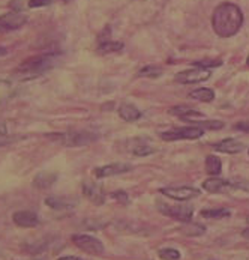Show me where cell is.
<instances>
[{"mask_svg":"<svg viewBox=\"0 0 249 260\" xmlns=\"http://www.w3.org/2000/svg\"><path fill=\"white\" fill-rule=\"evenodd\" d=\"M201 217L207 218V220H221L225 217H230V211L225 208H212V209H204L201 211Z\"/></svg>","mask_w":249,"mask_h":260,"instance_id":"obj_21","label":"cell"},{"mask_svg":"<svg viewBox=\"0 0 249 260\" xmlns=\"http://www.w3.org/2000/svg\"><path fill=\"white\" fill-rule=\"evenodd\" d=\"M214 148L215 150L222 152V153H240L245 149V145L236 139H225V140L215 143Z\"/></svg>","mask_w":249,"mask_h":260,"instance_id":"obj_14","label":"cell"},{"mask_svg":"<svg viewBox=\"0 0 249 260\" xmlns=\"http://www.w3.org/2000/svg\"><path fill=\"white\" fill-rule=\"evenodd\" d=\"M51 3H53V0H30L29 8H42V6H48Z\"/></svg>","mask_w":249,"mask_h":260,"instance_id":"obj_31","label":"cell"},{"mask_svg":"<svg viewBox=\"0 0 249 260\" xmlns=\"http://www.w3.org/2000/svg\"><path fill=\"white\" fill-rule=\"evenodd\" d=\"M204 129L201 126H183V128H176L170 129L161 134V139L165 142H176V140H197L203 137Z\"/></svg>","mask_w":249,"mask_h":260,"instance_id":"obj_5","label":"cell"},{"mask_svg":"<svg viewBox=\"0 0 249 260\" xmlns=\"http://www.w3.org/2000/svg\"><path fill=\"white\" fill-rule=\"evenodd\" d=\"M113 199L117 200V202H122V203H128L129 202V196L125 191H116V192H113Z\"/></svg>","mask_w":249,"mask_h":260,"instance_id":"obj_30","label":"cell"},{"mask_svg":"<svg viewBox=\"0 0 249 260\" xmlns=\"http://www.w3.org/2000/svg\"><path fill=\"white\" fill-rule=\"evenodd\" d=\"M170 114L179 116L183 120H189V122H195L197 119H203V114L194 109H189L186 106H179V107H173L170 109Z\"/></svg>","mask_w":249,"mask_h":260,"instance_id":"obj_16","label":"cell"},{"mask_svg":"<svg viewBox=\"0 0 249 260\" xmlns=\"http://www.w3.org/2000/svg\"><path fill=\"white\" fill-rule=\"evenodd\" d=\"M57 260H83L81 257H78V256H62L60 259Z\"/></svg>","mask_w":249,"mask_h":260,"instance_id":"obj_33","label":"cell"},{"mask_svg":"<svg viewBox=\"0 0 249 260\" xmlns=\"http://www.w3.org/2000/svg\"><path fill=\"white\" fill-rule=\"evenodd\" d=\"M194 123H200L197 126L209 128V129H221V128H224V123L221 120H206V122H194Z\"/></svg>","mask_w":249,"mask_h":260,"instance_id":"obj_28","label":"cell"},{"mask_svg":"<svg viewBox=\"0 0 249 260\" xmlns=\"http://www.w3.org/2000/svg\"><path fill=\"white\" fill-rule=\"evenodd\" d=\"M242 235H243V238H246V239H249V227H248V229H245V230L242 232Z\"/></svg>","mask_w":249,"mask_h":260,"instance_id":"obj_35","label":"cell"},{"mask_svg":"<svg viewBox=\"0 0 249 260\" xmlns=\"http://www.w3.org/2000/svg\"><path fill=\"white\" fill-rule=\"evenodd\" d=\"M189 98L195 101H201V103H210L215 100V92L207 87H200V89L192 90L189 93Z\"/></svg>","mask_w":249,"mask_h":260,"instance_id":"obj_19","label":"cell"},{"mask_svg":"<svg viewBox=\"0 0 249 260\" xmlns=\"http://www.w3.org/2000/svg\"><path fill=\"white\" fill-rule=\"evenodd\" d=\"M83 192H84L86 199L90 200L93 205H102L105 202V191H104L102 185L86 182L83 185Z\"/></svg>","mask_w":249,"mask_h":260,"instance_id":"obj_12","label":"cell"},{"mask_svg":"<svg viewBox=\"0 0 249 260\" xmlns=\"http://www.w3.org/2000/svg\"><path fill=\"white\" fill-rule=\"evenodd\" d=\"M123 48V42L119 41H111L108 39L105 42H101L98 45V53L99 54H110V53H117Z\"/></svg>","mask_w":249,"mask_h":260,"instance_id":"obj_20","label":"cell"},{"mask_svg":"<svg viewBox=\"0 0 249 260\" xmlns=\"http://www.w3.org/2000/svg\"><path fill=\"white\" fill-rule=\"evenodd\" d=\"M9 142L8 139V129H6V125L3 122H0V146L6 145Z\"/></svg>","mask_w":249,"mask_h":260,"instance_id":"obj_29","label":"cell"},{"mask_svg":"<svg viewBox=\"0 0 249 260\" xmlns=\"http://www.w3.org/2000/svg\"><path fill=\"white\" fill-rule=\"evenodd\" d=\"M248 223H249V217H248Z\"/></svg>","mask_w":249,"mask_h":260,"instance_id":"obj_38","label":"cell"},{"mask_svg":"<svg viewBox=\"0 0 249 260\" xmlns=\"http://www.w3.org/2000/svg\"><path fill=\"white\" fill-rule=\"evenodd\" d=\"M45 203L51 208V209H71L74 208L75 202H71L65 197H57V196H51L45 199Z\"/></svg>","mask_w":249,"mask_h":260,"instance_id":"obj_18","label":"cell"},{"mask_svg":"<svg viewBox=\"0 0 249 260\" xmlns=\"http://www.w3.org/2000/svg\"><path fill=\"white\" fill-rule=\"evenodd\" d=\"M26 23H27V15H24V14H21L18 11H12L9 14H3V15H0V34L2 32L18 30Z\"/></svg>","mask_w":249,"mask_h":260,"instance_id":"obj_7","label":"cell"},{"mask_svg":"<svg viewBox=\"0 0 249 260\" xmlns=\"http://www.w3.org/2000/svg\"><path fill=\"white\" fill-rule=\"evenodd\" d=\"M204 230H206L204 225H201V224H194L191 223V221L185 223V225L182 227V232H183L185 235H188V236H200V235L204 233Z\"/></svg>","mask_w":249,"mask_h":260,"instance_id":"obj_23","label":"cell"},{"mask_svg":"<svg viewBox=\"0 0 249 260\" xmlns=\"http://www.w3.org/2000/svg\"><path fill=\"white\" fill-rule=\"evenodd\" d=\"M246 63H248V65H249V56H248V59H246Z\"/></svg>","mask_w":249,"mask_h":260,"instance_id":"obj_37","label":"cell"},{"mask_svg":"<svg viewBox=\"0 0 249 260\" xmlns=\"http://www.w3.org/2000/svg\"><path fill=\"white\" fill-rule=\"evenodd\" d=\"M194 67H198V68H206V70H210V68H218L222 65L221 60H200V62H194L192 63Z\"/></svg>","mask_w":249,"mask_h":260,"instance_id":"obj_27","label":"cell"},{"mask_svg":"<svg viewBox=\"0 0 249 260\" xmlns=\"http://www.w3.org/2000/svg\"><path fill=\"white\" fill-rule=\"evenodd\" d=\"M62 2H65V3H69V2H72V0H62Z\"/></svg>","mask_w":249,"mask_h":260,"instance_id":"obj_36","label":"cell"},{"mask_svg":"<svg viewBox=\"0 0 249 260\" xmlns=\"http://www.w3.org/2000/svg\"><path fill=\"white\" fill-rule=\"evenodd\" d=\"M129 170H132V166L131 164H126V162H114V164H108V166H102V167L95 169L93 175L96 178L102 179V178H111V176H117V175L128 173Z\"/></svg>","mask_w":249,"mask_h":260,"instance_id":"obj_11","label":"cell"},{"mask_svg":"<svg viewBox=\"0 0 249 260\" xmlns=\"http://www.w3.org/2000/svg\"><path fill=\"white\" fill-rule=\"evenodd\" d=\"M72 242L75 244L77 248H80L81 251L92 254V256H101L104 253V244L90 235H74L72 236Z\"/></svg>","mask_w":249,"mask_h":260,"instance_id":"obj_6","label":"cell"},{"mask_svg":"<svg viewBox=\"0 0 249 260\" xmlns=\"http://www.w3.org/2000/svg\"><path fill=\"white\" fill-rule=\"evenodd\" d=\"M137 75L138 77H147V78H158V77L162 75V68L153 67V65H147V67L141 68Z\"/></svg>","mask_w":249,"mask_h":260,"instance_id":"obj_24","label":"cell"},{"mask_svg":"<svg viewBox=\"0 0 249 260\" xmlns=\"http://www.w3.org/2000/svg\"><path fill=\"white\" fill-rule=\"evenodd\" d=\"M158 254H159V257L164 260H179L180 259V253H179L177 250H174V248H162V250H159L158 251Z\"/></svg>","mask_w":249,"mask_h":260,"instance_id":"obj_26","label":"cell"},{"mask_svg":"<svg viewBox=\"0 0 249 260\" xmlns=\"http://www.w3.org/2000/svg\"><path fill=\"white\" fill-rule=\"evenodd\" d=\"M234 129L243 131V133H249V122H239L234 125Z\"/></svg>","mask_w":249,"mask_h":260,"instance_id":"obj_32","label":"cell"},{"mask_svg":"<svg viewBox=\"0 0 249 260\" xmlns=\"http://www.w3.org/2000/svg\"><path fill=\"white\" fill-rule=\"evenodd\" d=\"M8 54V50L5 47H0V56H6Z\"/></svg>","mask_w":249,"mask_h":260,"instance_id":"obj_34","label":"cell"},{"mask_svg":"<svg viewBox=\"0 0 249 260\" xmlns=\"http://www.w3.org/2000/svg\"><path fill=\"white\" fill-rule=\"evenodd\" d=\"M158 211L170 218H174L182 223H188L192 220L194 215V208L188 206V205H170V203H164V202H158Z\"/></svg>","mask_w":249,"mask_h":260,"instance_id":"obj_4","label":"cell"},{"mask_svg":"<svg viewBox=\"0 0 249 260\" xmlns=\"http://www.w3.org/2000/svg\"><path fill=\"white\" fill-rule=\"evenodd\" d=\"M48 139L57 142L59 145H63L66 148H78L86 146L95 142L98 137L93 133L89 131H69V133H57V134H47Z\"/></svg>","mask_w":249,"mask_h":260,"instance_id":"obj_3","label":"cell"},{"mask_svg":"<svg viewBox=\"0 0 249 260\" xmlns=\"http://www.w3.org/2000/svg\"><path fill=\"white\" fill-rule=\"evenodd\" d=\"M212 75L210 70H206V68H192V70H186V71H182L176 75V81L180 84H194V83H201V81H206L209 80Z\"/></svg>","mask_w":249,"mask_h":260,"instance_id":"obj_9","label":"cell"},{"mask_svg":"<svg viewBox=\"0 0 249 260\" xmlns=\"http://www.w3.org/2000/svg\"><path fill=\"white\" fill-rule=\"evenodd\" d=\"M59 56H60V53H45V54L29 57L15 70V75H18L21 78L41 77L44 73L50 71L51 68H54L57 65Z\"/></svg>","mask_w":249,"mask_h":260,"instance_id":"obj_2","label":"cell"},{"mask_svg":"<svg viewBox=\"0 0 249 260\" xmlns=\"http://www.w3.org/2000/svg\"><path fill=\"white\" fill-rule=\"evenodd\" d=\"M222 170V162L218 156H214V155H209L206 158V172L212 176H218Z\"/></svg>","mask_w":249,"mask_h":260,"instance_id":"obj_22","label":"cell"},{"mask_svg":"<svg viewBox=\"0 0 249 260\" xmlns=\"http://www.w3.org/2000/svg\"><path fill=\"white\" fill-rule=\"evenodd\" d=\"M12 221L15 225L23 229H32L39 224V217L32 211H18L12 215Z\"/></svg>","mask_w":249,"mask_h":260,"instance_id":"obj_13","label":"cell"},{"mask_svg":"<svg viewBox=\"0 0 249 260\" xmlns=\"http://www.w3.org/2000/svg\"><path fill=\"white\" fill-rule=\"evenodd\" d=\"M203 188L212 194H224V192H231V191L237 189L234 179L225 181V179H219V178H214V176L203 182Z\"/></svg>","mask_w":249,"mask_h":260,"instance_id":"obj_10","label":"cell"},{"mask_svg":"<svg viewBox=\"0 0 249 260\" xmlns=\"http://www.w3.org/2000/svg\"><path fill=\"white\" fill-rule=\"evenodd\" d=\"M243 24V14L234 3L225 2L216 6L212 15V27L221 38L234 37Z\"/></svg>","mask_w":249,"mask_h":260,"instance_id":"obj_1","label":"cell"},{"mask_svg":"<svg viewBox=\"0 0 249 260\" xmlns=\"http://www.w3.org/2000/svg\"><path fill=\"white\" fill-rule=\"evenodd\" d=\"M132 152H134L135 155H138V156H146V155L153 153V152H155V148H152V146L146 145V143L141 142V140H138V142H137V145L132 148Z\"/></svg>","mask_w":249,"mask_h":260,"instance_id":"obj_25","label":"cell"},{"mask_svg":"<svg viewBox=\"0 0 249 260\" xmlns=\"http://www.w3.org/2000/svg\"><path fill=\"white\" fill-rule=\"evenodd\" d=\"M57 179H59V175L54 172H41L33 178V186H36L38 189H47L53 186Z\"/></svg>","mask_w":249,"mask_h":260,"instance_id":"obj_15","label":"cell"},{"mask_svg":"<svg viewBox=\"0 0 249 260\" xmlns=\"http://www.w3.org/2000/svg\"><path fill=\"white\" fill-rule=\"evenodd\" d=\"M159 191H161V194H164L173 200H177V202H185V200L198 197L201 194V191L194 186H168V188H161Z\"/></svg>","mask_w":249,"mask_h":260,"instance_id":"obj_8","label":"cell"},{"mask_svg":"<svg viewBox=\"0 0 249 260\" xmlns=\"http://www.w3.org/2000/svg\"><path fill=\"white\" fill-rule=\"evenodd\" d=\"M119 116L126 122H135L141 117V112L135 106L125 103L119 107Z\"/></svg>","mask_w":249,"mask_h":260,"instance_id":"obj_17","label":"cell"}]
</instances>
